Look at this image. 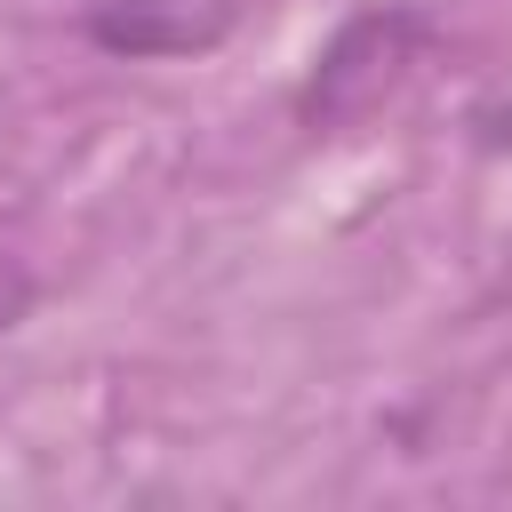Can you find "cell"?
<instances>
[{
	"instance_id": "obj_2",
	"label": "cell",
	"mask_w": 512,
	"mask_h": 512,
	"mask_svg": "<svg viewBox=\"0 0 512 512\" xmlns=\"http://www.w3.org/2000/svg\"><path fill=\"white\" fill-rule=\"evenodd\" d=\"M232 24H240V0H96L88 8V40L128 64L208 56Z\"/></svg>"
},
{
	"instance_id": "obj_1",
	"label": "cell",
	"mask_w": 512,
	"mask_h": 512,
	"mask_svg": "<svg viewBox=\"0 0 512 512\" xmlns=\"http://www.w3.org/2000/svg\"><path fill=\"white\" fill-rule=\"evenodd\" d=\"M432 40H440V24H432L424 0H368V8H352V16L328 32V48L312 56V72H304L296 120H304L312 136L360 128L368 112H384V104L408 88V72L424 64Z\"/></svg>"
},
{
	"instance_id": "obj_4",
	"label": "cell",
	"mask_w": 512,
	"mask_h": 512,
	"mask_svg": "<svg viewBox=\"0 0 512 512\" xmlns=\"http://www.w3.org/2000/svg\"><path fill=\"white\" fill-rule=\"evenodd\" d=\"M24 312H32V272H24V264H0V336H8Z\"/></svg>"
},
{
	"instance_id": "obj_3",
	"label": "cell",
	"mask_w": 512,
	"mask_h": 512,
	"mask_svg": "<svg viewBox=\"0 0 512 512\" xmlns=\"http://www.w3.org/2000/svg\"><path fill=\"white\" fill-rule=\"evenodd\" d=\"M472 144L480 152H512V72L472 104Z\"/></svg>"
}]
</instances>
